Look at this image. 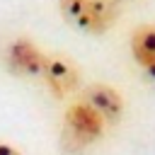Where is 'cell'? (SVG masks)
Returning <instances> with one entry per match:
<instances>
[{
    "mask_svg": "<svg viewBox=\"0 0 155 155\" xmlns=\"http://www.w3.org/2000/svg\"><path fill=\"white\" fill-rule=\"evenodd\" d=\"M61 17L78 31L102 36L119 17V0H58Z\"/></svg>",
    "mask_w": 155,
    "mask_h": 155,
    "instance_id": "6da1fadb",
    "label": "cell"
},
{
    "mask_svg": "<svg viewBox=\"0 0 155 155\" xmlns=\"http://www.w3.org/2000/svg\"><path fill=\"white\" fill-rule=\"evenodd\" d=\"M104 119L82 99L73 102L63 114V133L61 145L65 153H82L87 145L97 143L104 136Z\"/></svg>",
    "mask_w": 155,
    "mask_h": 155,
    "instance_id": "7a4b0ae2",
    "label": "cell"
},
{
    "mask_svg": "<svg viewBox=\"0 0 155 155\" xmlns=\"http://www.w3.org/2000/svg\"><path fill=\"white\" fill-rule=\"evenodd\" d=\"M41 80L56 99H65L68 94H73L80 87V68L68 56L53 53V56L46 58Z\"/></svg>",
    "mask_w": 155,
    "mask_h": 155,
    "instance_id": "3957f363",
    "label": "cell"
},
{
    "mask_svg": "<svg viewBox=\"0 0 155 155\" xmlns=\"http://www.w3.org/2000/svg\"><path fill=\"white\" fill-rule=\"evenodd\" d=\"M46 58H48V53H44L34 41H29L24 36L15 39L7 46V53H5L10 73L22 75V78H41Z\"/></svg>",
    "mask_w": 155,
    "mask_h": 155,
    "instance_id": "277c9868",
    "label": "cell"
},
{
    "mask_svg": "<svg viewBox=\"0 0 155 155\" xmlns=\"http://www.w3.org/2000/svg\"><path fill=\"white\" fill-rule=\"evenodd\" d=\"M80 99H82L85 104H90V107L104 119L107 126L119 124L121 116H124V109H126L121 92H119L116 87H111V85H104V82H92V85H87V87L82 90V97H80Z\"/></svg>",
    "mask_w": 155,
    "mask_h": 155,
    "instance_id": "5b68a950",
    "label": "cell"
},
{
    "mask_svg": "<svg viewBox=\"0 0 155 155\" xmlns=\"http://www.w3.org/2000/svg\"><path fill=\"white\" fill-rule=\"evenodd\" d=\"M128 48L136 65L150 80H155V24H138L131 31Z\"/></svg>",
    "mask_w": 155,
    "mask_h": 155,
    "instance_id": "8992f818",
    "label": "cell"
},
{
    "mask_svg": "<svg viewBox=\"0 0 155 155\" xmlns=\"http://www.w3.org/2000/svg\"><path fill=\"white\" fill-rule=\"evenodd\" d=\"M0 155H22L17 148H12V145H7V143H0Z\"/></svg>",
    "mask_w": 155,
    "mask_h": 155,
    "instance_id": "52a82bcc",
    "label": "cell"
}]
</instances>
